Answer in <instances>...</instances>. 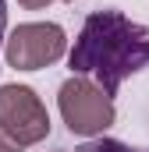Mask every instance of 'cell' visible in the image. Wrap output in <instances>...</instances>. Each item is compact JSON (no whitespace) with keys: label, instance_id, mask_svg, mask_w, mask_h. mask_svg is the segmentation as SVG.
Listing matches in <instances>:
<instances>
[{"label":"cell","instance_id":"3957f363","mask_svg":"<svg viewBox=\"0 0 149 152\" xmlns=\"http://www.w3.org/2000/svg\"><path fill=\"white\" fill-rule=\"evenodd\" d=\"M68 50V36L60 25L53 21H29V25H18L7 46H4V57L11 67L18 71H39V67H50L53 60H60Z\"/></svg>","mask_w":149,"mask_h":152},{"label":"cell","instance_id":"277c9868","mask_svg":"<svg viewBox=\"0 0 149 152\" xmlns=\"http://www.w3.org/2000/svg\"><path fill=\"white\" fill-rule=\"evenodd\" d=\"M0 127L21 145H36L50 134V113L29 85H0Z\"/></svg>","mask_w":149,"mask_h":152},{"label":"cell","instance_id":"7a4b0ae2","mask_svg":"<svg viewBox=\"0 0 149 152\" xmlns=\"http://www.w3.org/2000/svg\"><path fill=\"white\" fill-rule=\"evenodd\" d=\"M57 106H60V117L68 124L71 134H82V138H92V134H103L114 124V99L89 78L74 75L60 85V96H57Z\"/></svg>","mask_w":149,"mask_h":152},{"label":"cell","instance_id":"5b68a950","mask_svg":"<svg viewBox=\"0 0 149 152\" xmlns=\"http://www.w3.org/2000/svg\"><path fill=\"white\" fill-rule=\"evenodd\" d=\"M78 152H142V149H131V145H124L117 138H96V142H85Z\"/></svg>","mask_w":149,"mask_h":152},{"label":"cell","instance_id":"52a82bcc","mask_svg":"<svg viewBox=\"0 0 149 152\" xmlns=\"http://www.w3.org/2000/svg\"><path fill=\"white\" fill-rule=\"evenodd\" d=\"M18 4H21L25 11H43V7H46L50 0H18Z\"/></svg>","mask_w":149,"mask_h":152},{"label":"cell","instance_id":"9c48e42d","mask_svg":"<svg viewBox=\"0 0 149 152\" xmlns=\"http://www.w3.org/2000/svg\"><path fill=\"white\" fill-rule=\"evenodd\" d=\"M57 152H64V149H57Z\"/></svg>","mask_w":149,"mask_h":152},{"label":"cell","instance_id":"ba28073f","mask_svg":"<svg viewBox=\"0 0 149 152\" xmlns=\"http://www.w3.org/2000/svg\"><path fill=\"white\" fill-rule=\"evenodd\" d=\"M4 28H7V4L0 0V42H7V39H4Z\"/></svg>","mask_w":149,"mask_h":152},{"label":"cell","instance_id":"30bf717a","mask_svg":"<svg viewBox=\"0 0 149 152\" xmlns=\"http://www.w3.org/2000/svg\"><path fill=\"white\" fill-rule=\"evenodd\" d=\"M68 4H71V0H68Z\"/></svg>","mask_w":149,"mask_h":152},{"label":"cell","instance_id":"8992f818","mask_svg":"<svg viewBox=\"0 0 149 152\" xmlns=\"http://www.w3.org/2000/svg\"><path fill=\"white\" fill-rule=\"evenodd\" d=\"M21 149H25V145H21L18 138H11V134L0 127V152H21Z\"/></svg>","mask_w":149,"mask_h":152},{"label":"cell","instance_id":"6da1fadb","mask_svg":"<svg viewBox=\"0 0 149 152\" xmlns=\"http://www.w3.org/2000/svg\"><path fill=\"white\" fill-rule=\"evenodd\" d=\"M149 67V32L121 11H92L71 50V71L92 75L96 85L114 96L121 81Z\"/></svg>","mask_w":149,"mask_h":152}]
</instances>
